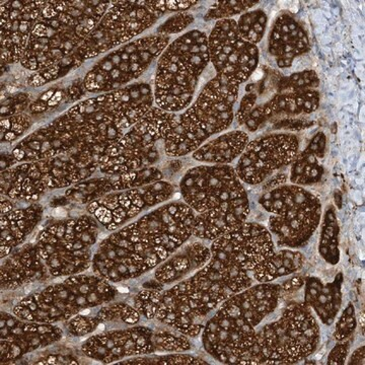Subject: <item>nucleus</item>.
<instances>
[{
    "label": "nucleus",
    "instance_id": "53",
    "mask_svg": "<svg viewBox=\"0 0 365 365\" xmlns=\"http://www.w3.org/2000/svg\"><path fill=\"white\" fill-rule=\"evenodd\" d=\"M304 282H306V280H304V278H292V279L285 281V282L281 285V289L287 292H295V290H299V288L304 287Z\"/></svg>",
    "mask_w": 365,
    "mask_h": 365
},
{
    "label": "nucleus",
    "instance_id": "21",
    "mask_svg": "<svg viewBox=\"0 0 365 365\" xmlns=\"http://www.w3.org/2000/svg\"><path fill=\"white\" fill-rule=\"evenodd\" d=\"M153 333L155 331L148 327L136 325L106 331L86 339L81 345V351L88 359L103 364L153 354Z\"/></svg>",
    "mask_w": 365,
    "mask_h": 365
},
{
    "label": "nucleus",
    "instance_id": "16",
    "mask_svg": "<svg viewBox=\"0 0 365 365\" xmlns=\"http://www.w3.org/2000/svg\"><path fill=\"white\" fill-rule=\"evenodd\" d=\"M184 202L196 215L248 202V194L234 168L200 165L189 170L180 182Z\"/></svg>",
    "mask_w": 365,
    "mask_h": 365
},
{
    "label": "nucleus",
    "instance_id": "15",
    "mask_svg": "<svg viewBox=\"0 0 365 365\" xmlns=\"http://www.w3.org/2000/svg\"><path fill=\"white\" fill-rule=\"evenodd\" d=\"M170 45V37L148 36L127 43L106 55L86 73L83 88L88 93H110L140 78Z\"/></svg>",
    "mask_w": 365,
    "mask_h": 365
},
{
    "label": "nucleus",
    "instance_id": "7",
    "mask_svg": "<svg viewBox=\"0 0 365 365\" xmlns=\"http://www.w3.org/2000/svg\"><path fill=\"white\" fill-rule=\"evenodd\" d=\"M209 62L205 33L190 31L170 43L158 62L153 88L157 107L172 113L186 110Z\"/></svg>",
    "mask_w": 365,
    "mask_h": 365
},
{
    "label": "nucleus",
    "instance_id": "4",
    "mask_svg": "<svg viewBox=\"0 0 365 365\" xmlns=\"http://www.w3.org/2000/svg\"><path fill=\"white\" fill-rule=\"evenodd\" d=\"M280 295V285L260 283L223 302L204 326V349L222 364H250L256 327L273 313Z\"/></svg>",
    "mask_w": 365,
    "mask_h": 365
},
{
    "label": "nucleus",
    "instance_id": "37",
    "mask_svg": "<svg viewBox=\"0 0 365 365\" xmlns=\"http://www.w3.org/2000/svg\"><path fill=\"white\" fill-rule=\"evenodd\" d=\"M268 16L262 9L248 11L242 14L239 21H237L240 35L251 44L260 43L265 35Z\"/></svg>",
    "mask_w": 365,
    "mask_h": 365
},
{
    "label": "nucleus",
    "instance_id": "25",
    "mask_svg": "<svg viewBox=\"0 0 365 365\" xmlns=\"http://www.w3.org/2000/svg\"><path fill=\"white\" fill-rule=\"evenodd\" d=\"M51 278L36 242L21 245L2 259L0 279L4 292L20 289L33 283L46 282Z\"/></svg>",
    "mask_w": 365,
    "mask_h": 365
},
{
    "label": "nucleus",
    "instance_id": "41",
    "mask_svg": "<svg viewBox=\"0 0 365 365\" xmlns=\"http://www.w3.org/2000/svg\"><path fill=\"white\" fill-rule=\"evenodd\" d=\"M207 362L199 357L188 354L155 355V356H136L125 359L119 364H206Z\"/></svg>",
    "mask_w": 365,
    "mask_h": 365
},
{
    "label": "nucleus",
    "instance_id": "47",
    "mask_svg": "<svg viewBox=\"0 0 365 365\" xmlns=\"http://www.w3.org/2000/svg\"><path fill=\"white\" fill-rule=\"evenodd\" d=\"M257 95L255 93H248L242 98L239 110L235 114V119L240 125H244L248 118L250 113L254 109L256 105Z\"/></svg>",
    "mask_w": 365,
    "mask_h": 365
},
{
    "label": "nucleus",
    "instance_id": "50",
    "mask_svg": "<svg viewBox=\"0 0 365 365\" xmlns=\"http://www.w3.org/2000/svg\"><path fill=\"white\" fill-rule=\"evenodd\" d=\"M265 121L266 119L263 115L262 106H258V107L255 108V109L252 110V112L250 113L246 122H245V125H246L247 129H248L250 132H255L258 130L261 125Z\"/></svg>",
    "mask_w": 365,
    "mask_h": 365
},
{
    "label": "nucleus",
    "instance_id": "48",
    "mask_svg": "<svg viewBox=\"0 0 365 365\" xmlns=\"http://www.w3.org/2000/svg\"><path fill=\"white\" fill-rule=\"evenodd\" d=\"M312 125H313V122L307 121V120L294 117H285L282 118L277 123H275L274 128L287 129V130H302V129L312 126Z\"/></svg>",
    "mask_w": 365,
    "mask_h": 365
},
{
    "label": "nucleus",
    "instance_id": "14",
    "mask_svg": "<svg viewBox=\"0 0 365 365\" xmlns=\"http://www.w3.org/2000/svg\"><path fill=\"white\" fill-rule=\"evenodd\" d=\"M259 203L270 213L269 232L279 246L297 248L319 227L322 204L311 192L297 185H283L265 192Z\"/></svg>",
    "mask_w": 365,
    "mask_h": 365
},
{
    "label": "nucleus",
    "instance_id": "1",
    "mask_svg": "<svg viewBox=\"0 0 365 365\" xmlns=\"http://www.w3.org/2000/svg\"><path fill=\"white\" fill-rule=\"evenodd\" d=\"M153 102V88L145 83L101 93L78 103L29 134L14 146L11 155L16 163L83 151L103 157L113 143L150 111Z\"/></svg>",
    "mask_w": 365,
    "mask_h": 365
},
{
    "label": "nucleus",
    "instance_id": "13",
    "mask_svg": "<svg viewBox=\"0 0 365 365\" xmlns=\"http://www.w3.org/2000/svg\"><path fill=\"white\" fill-rule=\"evenodd\" d=\"M100 230V223L91 215L46 227L36 244L52 277L78 275L91 268Z\"/></svg>",
    "mask_w": 365,
    "mask_h": 365
},
{
    "label": "nucleus",
    "instance_id": "27",
    "mask_svg": "<svg viewBox=\"0 0 365 365\" xmlns=\"http://www.w3.org/2000/svg\"><path fill=\"white\" fill-rule=\"evenodd\" d=\"M211 258L210 248L200 242L184 244L155 268V277L163 285L186 279L200 270Z\"/></svg>",
    "mask_w": 365,
    "mask_h": 365
},
{
    "label": "nucleus",
    "instance_id": "46",
    "mask_svg": "<svg viewBox=\"0 0 365 365\" xmlns=\"http://www.w3.org/2000/svg\"><path fill=\"white\" fill-rule=\"evenodd\" d=\"M356 328V319H355V309L353 304H348L347 307L341 314L337 324H336L335 338L336 340L344 341L351 337L353 332Z\"/></svg>",
    "mask_w": 365,
    "mask_h": 365
},
{
    "label": "nucleus",
    "instance_id": "12",
    "mask_svg": "<svg viewBox=\"0 0 365 365\" xmlns=\"http://www.w3.org/2000/svg\"><path fill=\"white\" fill-rule=\"evenodd\" d=\"M179 115L153 107L123 136L113 143L100 160L104 175H118L153 167L165 143L179 123Z\"/></svg>",
    "mask_w": 365,
    "mask_h": 365
},
{
    "label": "nucleus",
    "instance_id": "11",
    "mask_svg": "<svg viewBox=\"0 0 365 365\" xmlns=\"http://www.w3.org/2000/svg\"><path fill=\"white\" fill-rule=\"evenodd\" d=\"M184 9L182 0L113 2L98 25L81 47L72 53V56L79 66L86 60L131 42L155 25L163 14L180 13Z\"/></svg>",
    "mask_w": 365,
    "mask_h": 365
},
{
    "label": "nucleus",
    "instance_id": "30",
    "mask_svg": "<svg viewBox=\"0 0 365 365\" xmlns=\"http://www.w3.org/2000/svg\"><path fill=\"white\" fill-rule=\"evenodd\" d=\"M342 274H339L333 282L327 284L318 278H307L304 282V304L313 309L325 325H331L339 312L342 302Z\"/></svg>",
    "mask_w": 365,
    "mask_h": 365
},
{
    "label": "nucleus",
    "instance_id": "38",
    "mask_svg": "<svg viewBox=\"0 0 365 365\" xmlns=\"http://www.w3.org/2000/svg\"><path fill=\"white\" fill-rule=\"evenodd\" d=\"M155 352H186L191 349V342L187 336L170 331H158L153 333Z\"/></svg>",
    "mask_w": 365,
    "mask_h": 365
},
{
    "label": "nucleus",
    "instance_id": "40",
    "mask_svg": "<svg viewBox=\"0 0 365 365\" xmlns=\"http://www.w3.org/2000/svg\"><path fill=\"white\" fill-rule=\"evenodd\" d=\"M319 85V79L316 71H300L281 81L279 93L314 90V88H318Z\"/></svg>",
    "mask_w": 365,
    "mask_h": 365
},
{
    "label": "nucleus",
    "instance_id": "33",
    "mask_svg": "<svg viewBox=\"0 0 365 365\" xmlns=\"http://www.w3.org/2000/svg\"><path fill=\"white\" fill-rule=\"evenodd\" d=\"M304 266V256L292 250L274 252L267 259L254 268L253 277L260 283H270L273 280L297 272Z\"/></svg>",
    "mask_w": 365,
    "mask_h": 365
},
{
    "label": "nucleus",
    "instance_id": "31",
    "mask_svg": "<svg viewBox=\"0 0 365 365\" xmlns=\"http://www.w3.org/2000/svg\"><path fill=\"white\" fill-rule=\"evenodd\" d=\"M249 143L248 134L245 131L227 132L202 144L194 151L193 158L200 163L227 165L241 157Z\"/></svg>",
    "mask_w": 365,
    "mask_h": 365
},
{
    "label": "nucleus",
    "instance_id": "18",
    "mask_svg": "<svg viewBox=\"0 0 365 365\" xmlns=\"http://www.w3.org/2000/svg\"><path fill=\"white\" fill-rule=\"evenodd\" d=\"M174 193L172 184L158 181L139 188L108 194L88 203L86 209L101 227L108 232H115L143 211L169 200Z\"/></svg>",
    "mask_w": 365,
    "mask_h": 365
},
{
    "label": "nucleus",
    "instance_id": "55",
    "mask_svg": "<svg viewBox=\"0 0 365 365\" xmlns=\"http://www.w3.org/2000/svg\"><path fill=\"white\" fill-rule=\"evenodd\" d=\"M364 364V346L359 347V349L353 352L349 364Z\"/></svg>",
    "mask_w": 365,
    "mask_h": 365
},
{
    "label": "nucleus",
    "instance_id": "2",
    "mask_svg": "<svg viewBox=\"0 0 365 365\" xmlns=\"http://www.w3.org/2000/svg\"><path fill=\"white\" fill-rule=\"evenodd\" d=\"M195 216L193 209L177 201L115 230L98 245L93 272L111 283L150 272L188 242Z\"/></svg>",
    "mask_w": 365,
    "mask_h": 365
},
{
    "label": "nucleus",
    "instance_id": "29",
    "mask_svg": "<svg viewBox=\"0 0 365 365\" xmlns=\"http://www.w3.org/2000/svg\"><path fill=\"white\" fill-rule=\"evenodd\" d=\"M44 209L37 203L1 213V259L24 245L42 220Z\"/></svg>",
    "mask_w": 365,
    "mask_h": 365
},
{
    "label": "nucleus",
    "instance_id": "5",
    "mask_svg": "<svg viewBox=\"0 0 365 365\" xmlns=\"http://www.w3.org/2000/svg\"><path fill=\"white\" fill-rule=\"evenodd\" d=\"M110 6V1H46L21 60V66L39 72L71 56Z\"/></svg>",
    "mask_w": 365,
    "mask_h": 365
},
{
    "label": "nucleus",
    "instance_id": "44",
    "mask_svg": "<svg viewBox=\"0 0 365 365\" xmlns=\"http://www.w3.org/2000/svg\"><path fill=\"white\" fill-rule=\"evenodd\" d=\"M64 327L68 335L73 337H83L95 332L98 328V324L95 314L81 313L68 321L64 322Z\"/></svg>",
    "mask_w": 365,
    "mask_h": 365
},
{
    "label": "nucleus",
    "instance_id": "3",
    "mask_svg": "<svg viewBox=\"0 0 365 365\" xmlns=\"http://www.w3.org/2000/svg\"><path fill=\"white\" fill-rule=\"evenodd\" d=\"M252 284L248 271L211 257L200 270L163 290L155 319L187 337L195 338L202 332L209 314Z\"/></svg>",
    "mask_w": 365,
    "mask_h": 365
},
{
    "label": "nucleus",
    "instance_id": "24",
    "mask_svg": "<svg viewBox=\"0 0 365 365\" xmlns=\"http://www.w3.org/2000/svg\"><path fill=\"white\" fill-rule=\"evenodd\" d=\"M163 179L162 170L155 167L123 174L105 175L104 177L88 179L74 185L67 190L66 196L78 202L88 204L108 194L139 188L153 182L163 181Z\"/></svg>",
    "mask_w": 365,
    "mask_h": 365
},
{
    "label": "nucleus",
    "instance_id": "8",
    "mask_svg": "<svg viewBox=\"0 0 365 365\" xmlns=\"http://www.w3.org/2000/svg\"><path fill=\"white\" fill-rule=\"evenodd\" d=\"M240 86L215 76L195 102L180 115L179 123L165 143V153L179 158L194 153L208 138L227 130L235 119Z\"/></svg>",
    "mask_w": 365,
    "mask_h": 365
},
{
    "label": "nucleus",
    "instance_id": "22",
    "mask_svg": "<svg viewBox=\"0 0 365 365\" xmlns=\"http://www.w3.org/2000/svg\"><path fill=\"white\" fill-rule=\"evenodd\" d=\"M2 364L16 361L28 353L55 344L63 337L64 331L55 324L26 321L16 314L1 312Z\"/></svg>",
    "mask_w": 365,
    "mask_h": 365
},
{
    "label": "nucleus",
    "instance_id": "34",
    "mask_svg": "<svg viewBox=\"0 0 365 365\" xmlns=\"http://www.w3.org/2000/svg\"><path fill=\"white\" fill-rule=\"evenodd\" d=\"M290 172V182L297 186L314 185L321 181L324 169L319 165V158L304 150L295 157Z\"/></svg>",
    "mask_w": 365,
    "mask_h": 365
},
{
    "label": "nucleus",
    "instance_id": "54",
    "mask_svg": "<svg viewBox=\"0 0 365 365\" xmlns=\"http://www.w3.org/2000/svg\"><path fill=\"white\" fill-rule=\"evenodd\" d=\"M38 364H78L76 361V359H71V357L62 356V355H49V356L46 357V359L43 360H40Z\"/></svg>",
    "mask_w": 365,
    "mask_h": 365
},
{
    "label": "nucleus",
    "instance_id": "51",
    "mask_svg": "<svg viewBox=\"0 0 365 365\" xmlns=\"http://www.w3.org/2000/svg\"><path fill=\"white\" fill-rule=\"evenodd\" d=\"M307 150H309V153H313V155H316L317 158H319V160L324 158V155H325L326 150V136L323 132H319L317 133V135L312 139L311 143H309V145L306 148Z\"/></svg>",
    "mask_w": 365,
    "mask_h": 365
},
{
    "label": "nucleus",
    "instance_id": "49",
    "mask_svg": "<svg viewBox=\"0 0 365 365\" xmlns=\"http://www.w3.org/2000/svg\"><path fill=\"white\" fill-rule=\"evenodd\" d=\"M348 351H349V341L344 340V342L340 343L333 348L332 351L329 354L328 364H344Z\"/></svg>",
    "mask_w": 365,
    "mask_h": 365
},
{
    "label": "nucleus",
    "instance_id": "43",
    "mask_svg": "<svg viewBox=\"0 0 365 365\" xmlns=\"http://www.w3.org/2000/svg\"><path fill=\"white\" fill-rule=\"evenodd\" d=\"M163 289L141 290L134 299V307L140 316L148 319H155Z\"/></svg>",
    "mask_w": 365,
    "mask_h": 365
},
{
    "label": "nucleus",
    "instance_id": "26",
    "mask_svg": "<svg viewBox=\"0 0 365 365\" xmlns=\"http://www.w3.org/2000/svg\"><path fill=\"white\" fill-rule=\"evenodd\" d=\"M309 41L306 30L289 14L276 19L269 33L268 50L280 68H287L294 59L309 51Z\"/></svg>",
    "mask_w": 365,
    "mask_h": 365
},
{
    "label": "nucleus",
    "instance_id": "52",
    "mask_svg": "<svg viewBox=\"0 0 365 365\" xmlns=\"http://www.w3.org/2000/svg\"><path fill=\"white\" fill-rule=\"evenodd\" d=\"M288 177L287 174H276L275 176L269 177L265 182H264L263 190L268 192L271 190L278 188V187L283 186L287 182Z\"/></svg>",
    "mask_w": 365,
    "mask_h": 365
},
{
    "label": "nucleus",
    "instance_id": "28",
    "mask_svg": "<svg viewBox=\"0 0 365 365\" xmlns=\"http://www.w3.org/2000/svg\"><path fill=\"white\" fill-rule=\"evenodd\" d=\"M250 215V203L244 202L228 207L213 209L196 215L193 222V237L205 241H215L242 227Z\"/></svg>",
    "mask_w": 365,
    "mask_h": 365
},
{
    "label": "nucleus",
    "instance_id": "45",
    "mask_svg": "<svg viewBox=\"0 0 365 365\" xmlns=\"http://www.w3.org/2000/svg\"><path fill=\"white\" fill-rule=\"evenodd\" d=\"M194 16L191 14L182 11L175 14L162 24L157 30L158 35L169 37L170 35L181 33L193 23Z\"/></svg>",
    "mask_w": 365,
    "mask_h": 365
},
{
    "label": "nucleus",
    "instance_id": "35",
    "mask_svg": "<svg viewBox=\"0 0 365 365\" xmlns=\"http://www.w3.org/2000/svg\"><path fill=\"white\" fill-rule=\"evenodd\" d=\"M338 228L337 218L334 209L326 211L322 225L321 242H319V253L329 263L335 265L339 261V250H338Z\"/></svg>",
    "mask_w": 365,
    "mask_h": 365
},
{
    "label": "nucleus",
    "instance_id": "39",
    "mask_svg": "<svg viewBox=\"0 0 365 365\" xmlns=\"http://www.w3.org/2000/svg\"><path fill=\"white\" fill-rule=\"evenodd\" d=\"M31 125L32 119L26 114L1 118V143H14L30 128Z\"/></svg>",
    "mask_w": 365,
    "mask_h": 365
},
{
    "label": "nucleus",
    "instance_id": "32",
    "mask_svg": "<svg viewBox=\"0 0 365 365\" xmlns=\"http://www.w3.org/2000/svg\"><path fill=\"white\" fill-rule=\"evenodd\" d=\"M319 91L314 90L278 93L265 105H262L265 119L294 117L312 114L319 106Z\"/></svg>",
    "mask_w": 365,
    "mask_h": 365
},
{
    "label": "nucleus",
    "instance_id": "6",
    "mask_svg": "<svg viewBox=\"0 0 365 365\" xmlns=\"http://www.w3.org/2000/svg\"><path fill=\"white\" fill-rule=\"evenodd\" d=\"M117 287L93 274L68 276L23 297L13 314L26 321L57 324L116 299Z\"/></svg>",
    "mask_w": 365,
    "mask_h": 365
},
{
    "label": "nucleus",
    "instance_id": "17",
    "mask_svg": "<svg viewBox=\"0 0 365 365\" xmlns=\"http://www.w3.org/2000/svg\"><path fill=\"white\" fill-rule=\"evenodd\" d=\"M208 52L216 76L237 86L251 78L260 59L257 45L240 35L232 19L216 21L208 37Z\"/></svg>",
    "mask_w": 365,
    "mask_h": 365
},
{
    "label": "nucleus",
    "instance_id": "23",
    "mask_svg": "<svg viewBox=\"0 0 365 365\" xmlns=\"http://www.w3.org/2000/svg\"><path fill=\"white\" fill-rule=\"evenodd\" d=\"M46 1L1 2V61L13 64L25 55Z\"/></svg>",
    "mask_w": 365,
    "mask_h": 365
},
{
    "label": "nucleus",
    "instance_id": "19",
    "mask_svg": "<svg viewBox=\"0 0 365 365\" xmlns=\"http://www.w3.org/2000/svg\"><path fill=\"white\" fill-rule=\"evenodd\" d=\"M294 134H270L249 143L235 168L237 177L249 185H259L282 168L292 165L299 153Z\"/></svg>",
    "mask_w": 365,
    "mask_h": 365
},
{
    "label": "nucleus",
    "instance_id": "42",
    "mask_svg": "<svg viewBox=\"0 0 365 365\" xmlns=\"http://www.w3.org/2000/svg\"><path fill=\"white\" fill-rule=\"evenodd\" d=\"M257 4V1H218L211 7L210 11L206 14L207 20H225L235 14L247 13Z\"/></svg>",
    "mask_w": 365,
    "mask_h": 365
},
{
    "label": "nucleus",
    "instance_id": "20",
    "mask_svg": "<svg viewBox=\"0 0 365 365\" xmlns=\"http://www.w3.org/2000/svg\"><path fill=\"white\" fill-rule=\"evenodd\" d=\"M210 251L212 258L250 272L271 256L275 248L267 227L256 222H245L213 241Z\"/></svg>",
    "mask_w": 365,
    "mask_h": 365
},
{
    "label": "nucleus",
    "instance_id": "10",
    "mask_svg": "<svg viewBox=\"0 0 365 365\" xmlns=\"http://www.w3.org/2000/svg\"><path fill=\"white\" fill-rule=\"evenodd\" d=\"M318 322L306 304L292 302L279 319L256 334L250 364H294L316 351Z\"/></svg>",
    "mask_w": 365,
    "mask_h": 365
},
{
    "label": "nucleus",
    "instance_id": "9",
    "mask_svg": "<svg viewBox=\"0 0 365 365\" xmlns=\"http://www.w3.org/2000/svg\"><path fill=\"white\" fill-rule=\"evenodd\" d=\"M101 158L83 151L14 165L1 172V194L11 200L37 202L45 192L90 179L100 167Z\"/></svg>",
    "mask_w": 365,
    "mask_h": 365
},
{
    "label": "nucleus",
    "instance_id": "36",
    "mask_svg": "<svg viewBox=\"0 0 365 365\" xmlns=\"http://www.w3.org/2000/svg\"><path fill=\"white\" fill-rule=\"evenodd\" d=\"M95 318L97 319L98 327L103 324H123L126 326H135L140 321V314L134 307L116 302V304H106L98 307L96 311Z\"/></svg>",
    "mask_w": 365,
    "mask_h": 365
}]
</instances>
